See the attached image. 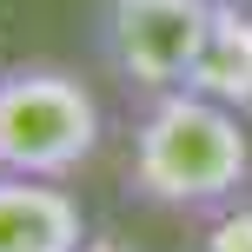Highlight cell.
<instances>
[{"label":"cell","instance_id":"cell-1","mask_svg":"<svg viewBox=\"0 0 252 252\" xmlns=\"http://www.w3.org/2000/svg\"><path fill=\"white\" fill-rule=\"evenodd\" d=\"M252 192V120L192 87L133 100L126 199L166 219H226Z\"/></svg>","mask_w":252,"mask_h":252},{"label":"cell","instance_id":"cell-2","mask_svg":"<svg viewBox=\"0 0 252 252\" xmlns=\"http://www.w3.org/2000/svg\"><path fill=\"white\" fill-rule=\"evenodd\" d=\"M106 146V106L87 73L60 60L0 66V173L80 179Z\"/></svg>","mask_w":252,"mask_h":252},{"label":"cell","instance_id":"cell-3","mask_svg":"<svg viewBox=\"0 0 252 252\" xmlns=\"http://www.w3.org/2000/svg\"><path fill=\"white\" fill-rule=\"evenodd\" d=\"M219 0H93V60L133 100L192 80Z\"/></svg>","mask_w":252,"mask_h":252},{"label":"cell","instance_id":"cell-4","mask_svg":"<svg viewBox=\"0 0 252 252\" xmlns=\"http://www.w3.org/2000/svg\"><path fill=\"white\" fill-rule=\"evenodd\" d=\"M87 239V213L60 179L0 173V252H73Z\"/></svg>","mask_w":252,"mask_h":252},{"label":"cell","instance_id":"cell-5","mask_svg":"<svg viewBox=\"0 0 252 252\" xmlns=\"http://www.w3.org/2000/svg\"><path fill=\"white\" fill-rule=\"evenodd\" d=\"M186 87L232 106L239 120H252V7L246 0H219L213 7V33H206Z\"/></svg>","mask_w":252,"mask_h":252},{"label":"cell","instance_id":"cell-6","mask_svg":"<svg viewBox=\"0 0 252 252\" xmlns=\"http://www.w3.org/2000/svg\"><path fill=\"white\" fill-rule=\"evenodd\" d=\"M73 252H139V246H133V239H120V232H87Z\"/></svg>","mask_w":252,"mask_h":252},{"label":"cell","instance_id":"cell-7","mask_svg":"<svg viewBox=\"0 0 252 252\" xmlns=\"http://www.w3.org/2000/svg\"><path fill=\"white\" fill-rule=\"evenodd\" d=\"M246 7H252V0H246Z\"/></svg>","mask_w":252,"mask_h":252}]
</instances>
